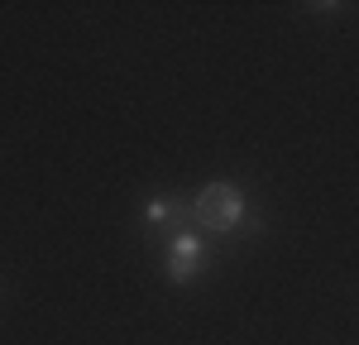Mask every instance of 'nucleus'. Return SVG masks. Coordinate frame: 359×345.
<instances>
[{
  "label": "nucleus",
  "instance_id": "f03ea898",
  "mask_svg": "<svg viewBox=\"0 0 359 345\" xmlns=\"http://www.w3.org/2000/svg\"><path fill=\"white\" fill-rule=\"evenodd\" d=\"M201 264H206V245H201V235L177 230L172 245H168V278H172V283H187V278L201 273Z\"/></svg>",
  "mask_w": 359,
  "mask_h": 345
},
{
  "label": "nucleus",
  "instance_id": "7ed1b4c3",
  "mask_svg": "<svg viewBox=\"0 0 359 345\" xmlns=\"http://www.w3.org/2000/svg\"><path fill=\"white\" fill-rule=\"evenodd\" d=\"M177 216H182L177 197H154L149 206H144V221H149V226H172Z\"/></svg>",
  "mask_w": 359,
  "mask_h": 345
},
{
  "label": "nucleus",
  "instance_id": "f257e3e1",
  "mask_svg": "<svg viewBox=\"0 0 359 345\" xmlns=\"http://www.w3.org/2000/svg\"><path fill=\"white\" fill-rule=\"evenodd\" d=\"M192 216L206 230L230 235V230L245 221V197H240V187H235V182H211V187H201V192H196Z\"/></svg>",
  "mask_w": 359,
  "mask_h": 345
}]
</instances>
